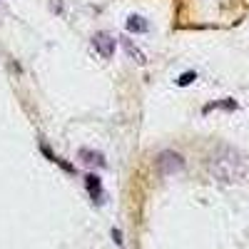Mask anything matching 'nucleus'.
<instances>
[{"mask_svg": "<svg viewBox=\"0 0 249 249\" xmlns=\"http://www.w3.org/2000/svg\"><path fill=\"white\" fill-rule=\"evenodd\" d=\"M210 175L222 182V184H239L247 179L249 175V164L244 160V155L234 147H219L212 157H210V164H207Z\"/></svg>", "mask_w": 249, "mask_h": 249, "instance_id": "obj_1", "label": "nucleus"}, {"mask_svg": "<svg viewBox=\"0 0 249 249\" xmlns=\"http://www.w3.org/2000/svg\"><path fill=\"white\" fill-rule=\"evenodd\" d=\"M157 170H160L162 177H172V175L184 170V157L179 152H175V150H164L157 157Z\"/></svg>", "mask_w": 249, "mask_h": 249, "instance_id": "obj_2", "label": "nucleus"}, {"mask_svg": "<svg viewBox=\"0 0 249 249\" xmlns=\"http://www.w3.org/2000/svg\"><path fill=\"white\" fill-rule=\"evenodd\" d=\"M92 48L100 53V57L110 60L115 55V48H117V40L110 35V33H95L92 35Z\"/></svg>", "mask_w": 249, "mask_h": 249, "instance_id": "obj_3", "label": "nucleus"}, {"mask_svg": "<svg viewBox=\"0 0 249 249\" xmlns=\"http://www.w3.org/2000/svg\"><path fill=\"white\" fill-rule=\"evenodd\" d=\"M77 157H80V162L82 164H88V167H105V155L102 152H97V150H90V147H82L80 152H77Z\"/></svg>", "mask_w": 249, "mask_h": 249, "instance_id": "obj_4", "label": "nucleus"}, {"mask_svg": "<svg viewBox=\"0 0 249 249\" xmlns=\"http://www.w3.org/2000/svg\"><path fill=\"white\" fill-rule=\"evenodd\" d=\"M85 187H88V192L95 202H102V197H105V192H102V182L97 175H88L85 177Z\"/></svg>", "mask_w": 249, "mask_h": 249, "instance_id": "obj_5", "label": "nucleus"}, {"mask_svg": "<svg viewBox=\"0 0 249 249\" xmlns=\"http://www.w3.org/2000/svg\"><path fill=\"white\" fill-rule=\"evenodd\" d=\"M127 30L130 33H144L147 30V23H144V18H140V15H130L127 18Z\"/></svg>", "mask_w": 249, "mask_h": 249, "instance_id": "obj_6", "label": "nucleus"}, {"mask_svg": "<svg viewBox=\"0 0 249 249\" xmlns=\"http://www.w3.org/2000/svg\"><path fill=\"white\" fill-rule=\"evenodd\" d=\"M214 107H222V110H237V102H234L232 97H224V100H219V102H212V105H207L204 112H210V110H214Z\"/></svg>", "mask_w": 249, "mask_h": 249, "instance_id": "obj_7", "label": "nucleus"}, {"mask_svg": "<svg viewBox=\"0 0 249 249\" xmlns=\"http://www.w3.org/2000/svg\"><path fill=\"white\" fill-rule=\"evenodd\" d=\"M120 40H122V45H124V50H127V55H130V57H135V60L140 62V65H142V62H144V55H142V53H140V50H137V48H135V45L130 43L127 37H120Z\"/></svg>", "mask_w": 249, "mask_h": 249, "instance_id": "obj_8", "label": "nucleus"}, {"mask_svg": "<svg viewBox=\"0 0 249 249\" xmlns=\"http://www.w3.org/2000/svg\"><path fill=\"white\" fill-rule=\"evenodd\" d=\"M195 80H197V72H192V70H190V72H184V75H179V80H177V85H179V88H187V85H192Z\"/></svg>", "mask_w": 249, "mask_h": 249, "instance_id": "obj_9", "label": "nucleus"}, {"mask_svg": "<svg viewBox=\"0 0 249 249\" xmlns=\"http://www.w3.org/2000/svg\"><path fill=\"white\" fill-rule=\"evenodd\" d=\"M112 239H115L117 244H122V232H120V230H112Z\"/></svg>", "mask_w": 249, "mask_h": 249, "instance_id": "obj_10", "label": "nucleus"}]
</instances>
